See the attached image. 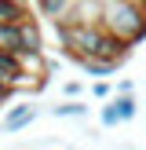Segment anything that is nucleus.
Masks as SVG:
<instances>
[{"label":"nucleus","instance_id":"obj_13","mask_svg":"<svg viewBox=\"0 0 146 150\" xmlns=\"http://www.w3.org/2000/svg\"><path fill=\"white\" fill-rule=\"evenodd\" d=\"M91 95H95V99H110V95H113V84H110V81H95V84H91Z\"/></svg>","mask_w":146,"mask_h":150},{"label":"nucleus","instance_id":"obj_5","mask_svg":"<svg viewBox=\"0 0 146 150\" xmlns=\"http://www.w3.org/2000/svg\"><path fill=\"white\" fill-rule=\"evenodd\" d=\"M0 48L22 51V22H0Z\"/></svg>","mask_w":146,"mask_h":150},{"label":"nucleus","instance_id":"obj_9","mask_svg":"<svg viewBox=\"0 0 146 150\" xmlns=\"http://www.w3.org/2000/svg\"><path fill=\"white\" fill-rule=\"evenodd\" d=\"M18 73H22L18 51H7V48H0V81H15Z\"/></svg>","mask_w":146,"mask_h":150},{"label":"nucleus","instance_id":"obj_3","mask_svg":"<svg viewBox=\"0 0 146 150\" xmlns=\"http://www.w3.org/2000/svg\"><path fill=\"white\" fill-rule=\"evenodd\" d=\"M40 117V110L33 106V103H22V106H11L4 114V121H0V132H22V128H29V125Z\"/></svg>","mask_w":146,"mask_h":150},{"label":"nucleus","instance_id":"obj_4","mask_svg":"<svg viewBox=\"0 0 146 150\" xmlns=\"http://www.w3.org/2000/svg\"><path fill=\"white\" fill-rule=\"evenodd\" d=\"M40 44H44V33H40V26H36V18H33V15L22 18V51H44ZM22 51H18V55H22Z\"/></svg>","mask_w":146,"mask_h":150},{"label":"nucleus","instance_id":"obj_11","mask_svg":"<svg viewBox=\"0 0 146 150\" xmlns=\"http://www.w3.org/2000/svg\"><path fill=\"white\" fill-rule=\"evenodd\" d=\"M80 70L91 73V77H110V73H117V62H106V59H84Z\"/></svg>","mask_w":146,"mask_h":150},{"label":"nucleus","instance_id":"obj_16","mask_svg":"<svg viewBox=\"0 0 146 150\" xmlns=\"http://www.w3.org/2000/svg\"><path fill=\"white\" fill-rule=\"evenodd\" d=\"M113 92H117V95H131V92H135V84H131V81H117Z\"/></svg>","mask_w":146,"mask_h":150},{"label":"nucleus","instance_id":"obj_15","mask_svg":"<svg viewBox=\"0 0 146 150\" xmlns=\"http://www.w3.org/2000/svg\"><path fill=\"white\" fill-rule=\"evenodd\" d=\"M15 99V88H11V81H0V106L4 103H11Z\"/></svg>","mask_w":146,"mask_h":150},{"label":"nucleus","instance_id":"obj_6","mask_svg":"<svg viewBox=\"0 0 146 150\" xmlns=\"http://www.w3.org/2000/svg\"><path fill=\"white\" fill-rule=\"evenodd\" d=\"M69 4L73 0H36V11H40L48 22H62L66 11H69Z\"/></svg>","mask_w":146,"mask_h":150},{"label":"nucleus","instance_id":"obj_14","mask_svg":"<svg viewBox=\"0 0 146 150\" xmlns=\"http://www.w3.org/2000/svg\"><path fill=\"white\" fill-rule=\"evenodd\" d=\"M80 92H84V84H80V81H66V84H62V99H77Z\"/></svg>","mask_w":146,"mask_h":150},{"label":"nucleus","instance_id":"obj_12","mask_svg":"<svg viewBox=\"0 0 146 150\" xmlns=\"http://www.w3.org/2000/svg\"><path fill=\"white\" fill-rule=\"evenodd\" d=\"M99 121H102V128H117V125H121V117H117L113 103H106V106L99 110Z\"/></svg>","mask_w":146,"mask_h":150},{"label":"nucleus","instance_id":"obj_7","mask_svg":"<svg viewBox=\"0 0 146 150\" xmlns=\"http://www.w3.org/2000/svg\"><path fill=\"white\" fill-rule=\"evenodd\" d=\"M22 18H29L26 0H0V22H22Z\"/></svg>","mask_w":146,"mask_h":150},{"label":"nucleus","instance_id":"obj_1","mask_svg":"<svg viewBox=\"0 0 146 150\" xmlns=\"http://www.w3.org/2000/svg\"><path fill=\"white\" fill-rule=\"evenodd\" d=\"M102 29H110L113 37H121L135 48L139 40H146V7L139 0H106Z\"/></svg>","mask_w":146,"mask_h":150},{"label":"nucleus","instance_id":"obj_2","mask_svg":"<svg viewBox=\"0 0 146 150\" xmlns=\"http://www.w3.org/2000/svg\"><path fill=\"white\" fill-rule=\"evenodd\" d=\"M102 7H106V0H73L62 22H69V26H102Z\"/></svg>","mask_w":146,"mask_h":150},{"label":"nucleus","instance_id":"obj_8","mask_svg":"<svg viewBox=\"0 0 146 150\" xmlns=\"http://www.w3.org/2000/svg\"><path fill=\"white\" fill-rule=\"evenodd\" d=\"M113 110H117V117H121V125H128V121H135V114H139V103H135V92L131 95H113Z\"/></svg>","mask_w":146,"mask_h":150},{"label":"nucleus","instance_id":"obj_10","mask_svg":"<svg viewBox=\"0 0 146 150\" xmlns=\"http://www.w3.org/2000/svg\"><path fill=\"white\" fill-rule=\"evenodd\" d=\"M51 117H88V106L80 99H62L58 106H51Z\"/></svg>","mask_w":146,"mask_h":150}]
</instances>
